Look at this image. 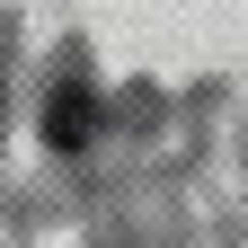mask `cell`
I'll return each instance as SVG.
<instances>
[{
    "label": "cell",
    "instance_id": "1",
    "mask_svg": "<svg viewBox=\"0 0 248 248\" xmlns=\"http://www.w3.org/2000/svg\"><path fill=\"white\" fill-rule=\"evenodd\" d=\"M89 124H98V98H89L80 80H71V89H53V107H45V142H53V151H80V142H89Z\"/></svg>",
    "mask_w": 248,
    "mask_h": 248
}]
</instances>
